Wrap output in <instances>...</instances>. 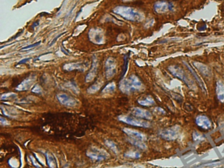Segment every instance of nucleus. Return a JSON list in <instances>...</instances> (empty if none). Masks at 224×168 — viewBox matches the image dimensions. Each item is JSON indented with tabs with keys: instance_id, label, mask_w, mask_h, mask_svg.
<instances>
[{
	"instance_id": "2",
	"label": "nucleus",
	"mask_w": 224,
	"mask_h": 168,
	"mask_svg": "<svg viewBox=\"0 0 224 168\" xmlns=\"http://www.w3.org/2000/svg\"><path fill=\"white\" fill-rule=\"evenodd\" d=\"M142 87L141 82L135 76L131 77L130 79L124 81L120 84V89L126 93H130L139 90Z\"/></svg>"
},
{
	"instance_id": "16",
	"label": "nucleus",
	"mask_w": 224,
	"mask_h": 168,
	"mask_svg": "<svg viewBox=\"0 0 224 168\" xmlns=\"http://www.w3.org/2000/svg\"><path fill=\"white\" fill-rule=\"evenodd\" d=\"M128 141L130 142L131 144L133 145L134 146H137V147H138L141 149H145L146 148H147L146 145L143 143H142V141L135 139H132L130 137V138L128 139Z\"/></svg>"
},
{
	"instance_id": "10",
	"label": "nucleus",
	"mask_w": 224,
	"mask_h": 168,
	"mask_svg": "<svg viewBox=\"0 0 224 168\" xmlns=\"http://www.w3.org/2000/svg\"><path fill=\"white\" fill-rule=\"evenodd\" d=\"M132 114L137 117L147 119V120L151 119L153 117L152 114L150 113L149 111L147 110H145L143 109L137 108V107L134 108L132 110Z\"/></svg>"
},
{
	"instance_id": "9",
	"label": "nucleus",
	"mask_w": 224,
	"mask_h": 168,
	"mask_svg": "<svg viewBox=\"0 0 224 168\" xmlns=\"http://www.w3.org/2000/svg\"><path fill=\"white\" fill-rule=\"evenodd\" d=\"M123 131L125 133H126L128 135L130 136V137H131L132 139L140 140L142 141L146 140V136L138 131L132 130V129L130 128H124Z\"/></svg>"
},
{
	"instance_id": "18",
	"label": "nucleus",
	"mask_w": 224,
	"mask_h": 168,
	"mask_svg": "<svg viewBox=\"0 0 224 168\" xmlns=\"http://www.w3.org/2000/svg\"><path fill=\"white\" fill-rule=\"evenodd\" d=\"M105 144L107 145L108 147H109L113 152L114 153H117L118 152V148L116 146V144L114 143L113 141H112L110 140H107L105 141Z\"/></svg>"
},
{
	"instance_id": "8",
	"label": "nucleus",
	"mask_w": 224,
	"mask_h": 168,
	"mask_svg": "<svg viewBox=\"0 0 224 168\" xmlns=\"http://www.w3.org/2000/svg\"><path fill=\"white\" fill-rule=\"evenodd\" d=\"M195 122L198 126L204 130H208L212 127V122L210 119L204 115H200L197 117Z\"/></svg>"
},
{
	"instance_id": "6",
	"label": "nucleus",
	"mask_w": 224,
	"mask_h": 168,
	"mask_svg": "<svg viewBox=\"0 0 224 168\" xmlns=\"http://www.w3.org/2000/svg\"><path fill=\"white\" fill-rule=\"evenodd\" d=\"M57 99L61 104L68 107H74L78 104V101L74 98H73L70 96H68L66 94H58Z\"/></svg>"
},
{
	"instance_id": "5",
	"label": "nucleus",
	"mask_w": 224,
	"mask_h": 168,
	"mask_svg": "<svg viewBox=\"0 0 224 168\" xmlns=\"http://www.w3.org/2000/svg\"><path fill=\"white\" fill-rule=\"evenodd\" d=\"M179 134V128L177 127H172L165 129L160 132V135L166 140H174L177 139Z\"/></svg>"
},
{
	"instance_id": "3",
	"label": "nucleus",
	"mask_w": 224,
	"mask_h": 168,
	"mask_svg": "<svg viewBox=\"0 0 224 168\" xmlns=\"http://www.w3.org/2000/svg\"><path fill=\"white\" fill-rule=\"evenodd\" d=\"M118 119L120 121L132 125V126L146 128H149L150 126V124L148 122L145 121V120L137 119L136 118H133L130 117H127V116H120V117H118Z\"/></svg>"
},
{
	"instance_id": "4",
	"label": "nucleus",
	"mask_w": 224,
	"mask_h": 168,
	"mask_svg": "<svg viewBox=\"0 0 224 168\" xmlns=\"http://www.w3.org/2000/svg\"><path fill=\"white\" fill-rule=\"evenodd\" d=\"M87 156L96 161H102L108 158L109 154L105 150L97 148H92L87 152Z\"/></svg>"
},
{
	"instance_id": "27",
	"label": "nucleus",
	"mask_w": 224,
	"mask_h": 168,
	"mask_svg": "<svg viewBox=\"0 0 224 168\" xmlns=\"http://www.w3.org/2000/svg\"><path fill=\"white\" fill-rule=\"evenodd\" d=\"M23 32V31H21V32H20L19 33H17L16 34V35L15 36V37H12L11 39L9 40L10 41H11L12 40H13V39H15L16 38H17V37H19L20 36V35H21V34H22V33Z\"/></svg>"
},
{
	"instance_id": "15",
	"label": "nucleus",
	"mask_w": 224,
	"mask_h": 168,
	"mask_svg": "<svg viewBox=\"0 0 224 168\" xmlns=\"http://www.w3.org/2000/svg\"><path fill=\"white\" fill-rule=\"evenodd\" d=\"M45 156L47 165H48V166L51 168H55L56 167V161L53 155L49 153H47L45 154Z\"/></svg>"
},
{
	"instance_id": "17",
	"label": "nucleus",
	"mask_w": 224,
	"mask_h": 168,
	"mask_svg": "<svg viewBox=\"0 0 224 168\" xmlns=\"http://www.w3.org/2000/svg\"><path fill=\"white\" fill-rule=\"evenodd\" d=\"M125 156L129 158L138 159L140 158V154L137 151H128V153H125Z\"/></svg>"
},
{
	"instance_id": "29",
	"label": "nucleus",
	"mask_w": 224,
	"mask_h": 168,
	"mask_svg": "<svg viewBox=\"0 0 224 168\" xmlns=\"http://www.w3.org/2000/svg\"><path fill=\"white\" fill-rule=\"evenodd\" d=\"M76 5H75V6H74V7H72V9H71V10H70V11L69 12H68V15H67L66 16V18H67V17H68V16H69V15H70V14L72 13V11H73V10H74V7H76Z\"/></svg>"
},
{
	"instance_id": "20",
	"label": "nucleus",
	"mask_w": 224,
	"mask_h": 168,
	"mask_svg": "<svg viewBox=\"0 0 224 168\" xmlns=\"http://www.w3.org/2000/svg\"><path fill=\"white\" fill-rule=\"evenodd\" d=\"M128 55H126V57H124V70H123V73L121 76V78H122V77L124 75L125 73H126V71H127V67H128Z\"/></svg>"
},
{
	"instance_id": "19",
	"label": "nucleus",
	"mask_w": 224,
	"mask_h": 168,
	"mask_svg": "<svg viewBox=\"0 0 224 168\" xmlns=\"http://www.w3.org/2000/svg\"><path fill=\"white\" fill-rule=\"evenodd\" d=\"M31 80H30V79L25 80L24 82H23V83L19 86L18 88H19L20 90H27L30 87V84H31Z\"/></svg>"
},
{
	"instance_id": "22",
	"label": "nucleus",
	"mask_w": 224,
	"mask_h": 168,
	"mask_svg": "<svg viewBox=\"0 0 224 168\" xmlns=\"http://www.w3.org/2000/svg\"><path fill=\"white\" fill-rule=\"evenodd\" d=\"M40 43H41V41H39L38 43H34L32 45H30L28 46H24L23 48L21 49V50H26V49H31V48H34V47H36V46H38Z\"/></svg>"
},
{
	"instance_id": "25",
	"label": "nucleus",
	"mask_w": 224,
	"mask_h": 168,
	"mask_svg": "<svg viewBox=\"0 0 224 168\" xmlns=\"http://www.w3.org/2000/svg\"><path fill=\"white\" fill-rule=\"evenodd\" d=\"M31 58H24V59H23V60H20V61L18 63V64H23V63H26L27 62H28V60H31Z\"/></svg>"
},
{
	"instance_id": "28",
	"label": "nucleus",
	"mask_w": 224,
	"mask_h": 168,
	"mask_svg": "<svg viewBox=\"0 0 224 168\" xmlns=\"http://www.w3.org/2000/svg\"><path fill=\"white\" fill-rule=\"evenodd\" d=\"M39 22H40V21H39V20H38V21H36V22H34L33 24H32V28L34 29V28H35V27H36V26H38L39 25Z\"/></svg>"
},
{
	"instance_id": "1",
	"label": "nucleus",
	"mask_w": 224,
	"mask_h": 168,
	"mask_svg": "<svg viewBox=\"0 0 224 168\" xmlns=\"http://www.w3.org/2000/svg\"><path fill=\"white\" fill-rule=\"evenodd\" d=\"M168 70L171 74L179 79L180 80H182L183 83H186L189 88H195V84H194L191 80L187 77L186 72L184 71L182 68H181L178 66H170L168 67Z\"/></svg>"
},
{
	"instance_id": "24",
	"label": "nucleus",
	"mask_w": 224,
	"mask_h": 168,
	"mask_svg": "<svg viewBox=\"0 0 224 168\" xmlns=\"http://www.w3.org/2000/svg\"><path fill=\"white\" fill-rule=\"evenodd\" d=\"M64 33H61V34H59V36H57V37H55L54 38V39H53V41H51V43L49 45V46H52L54 43H55L56 42V41H57V40L60 37H61L62 35H63V34H64Z\"/></svg>"
},
{
	"instance_id": "23",
	"label": "nucleus",
	"mask_w": 224,
	"mask_h": 168,
	"mask_svg": "<svg viewBox=\"0 0 224 168\" xmlns=\"http://www.w3.org/2000/svg\"><path fill=\"white\" fill-rule=\"evenodd\" d=\"M193 139L195 141H198V140H200V139H202V135H201V134H199V133H197V132H195L193 133Z\"/></svg>"
},
{
	"instance_id": "12",
	"label": "nucleus",
	"mask_w": 224,
	"mask_h": 168,
	"mask_svg": "<svg viewBox=\"0 0 224 168\" xmlns=\"http://www.w3.org/2000/svg\"><path fill=\"white\" fill-rule=\"evenodd\" d=\"M193 64L196 66V67L198 69V70H199V71L202 73V75L204 76H209L210 73V71L208 70L207 67L205 66L204 64H202L201 63H199V62H194Z\"/></svg>"
},
{
	"instance_id": "26",
	"label": "nucleus",
	"mask_w": 224,
	"mask_h": 168,
	"mask_svg": "<svg viewBox=\"0 0 224 168\" xmlns=\"http://www.w3.org/2000/svg\"><path fill=\"white\" fill-rule=\"evenodd\" d=\"M0 119H1V123L2 125H7L9 124L8 122L7 121V120L5 119H4L3 117H1L0 118Z\"/></svg>"
},
{
	"instance_id": "13",
	"label": "nucleus",
	"mask_w": 224,
	"mask_h": 168,
	"mask_svg": "<svg viewBox=\"0 0 224 168\" xmlns=\"http://www.w3.org/2000/svg\"><path fill=\"white\" fill-rule=\"evenodd\" d=\"M138 103L141 105L143 106H151L153 105L154 104V100H153V98L150 96H147L145 97V98L141 99V100H139L138 101Z\"/></svg>"
},
{
	"instance_id": "11",
	"label": "nucleus",
	"mask_w": 224,
	"mask_h": 168,
	"mask_svg": "<svg viewBox=\"0 0 224 168\" xmlns=\"http://www.w3.org/2000/svg\"><path fill=\"white\" fill-rule=\"evenodd\" d=\"M184 64H185V65L186 66V67L188 68V70H189V71H190V72L191 73V74L193 75V77H195V79H196V81H197L198 84H199V87H201V88L202 90H203V91H204V92H206V88H205V87H204V83H203V82H202V81H201V78H200V77H199V75H197V72H196L195 70H193V68L190 65H189V63L186 62H184Z\"/></svg>"
},
{
	"instance_id": "21",
	"label": "nucleus",
	"mask_w": 224,
	"mask_h": 168,
	"mask_svg": "<svg viewBox=\"0 0 224 168\" xmlns=\"http://www.w3.org/2000/svg\"><path fill=\"white\" fill-rule=\"evenodd\" d=\"M114 85L113 84H110L107 85V87L103 90V92H111L114 91Z\"/></svg>"
},
{
	"instance_id": "14",
	"label": "nucleus",
	"mask_w": 224,
	"mask_h": 168,
	"mask_svg": "<svg viewBox=\"0 0 224 168\" xmlns=\"http://www.w3.org/2000/svg\"><path fill=\"white\" fill-rule=\"evenodd\" d=\"M218 98L222 101H224V84L219 82L217 84Z\"/></svg>"
},
{
	"instance_id": "7",
	"label": "nucleus",
	"mask_w": 224,
	"mask_h": 168,
	"mask_svg": "<svg viewBox=\"0 0 224 168\" xmlns=\"http://www.w3.org/2000/svg\"><path fill=\"white\" fill-rule=\"evenodd\" d=\"M173 9L174 5L172 3L166 2H158L154 5V10L158 13H164L167 11H172Z\"/></svg>"
}]
</instances>
